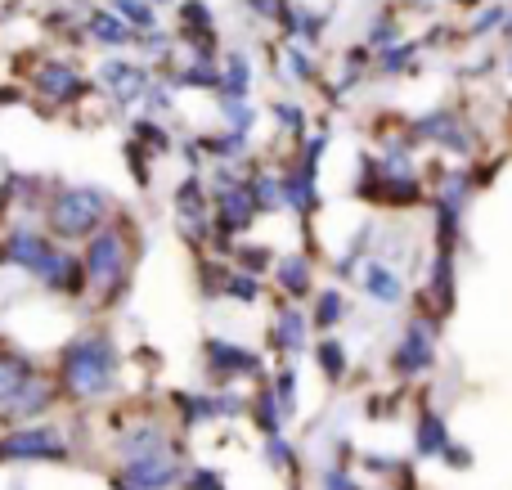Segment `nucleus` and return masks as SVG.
Segmentation results:
<instances>
[{
    "instance_id": "obj_1",
    "label": "nucleus",
    "mask_w": 512,
    "mask_h": 490,
    "mask_svg": "<svg viewBox=\"0 0 512 490\" xmlns=\"http://www.w3.org/2000/svg\"><path fill=\"white\" fill-rule=\"evenodd\" d=\"M117 387V347L108 338H81L59 360V392L72 401H95Z\"/></svg>"
},
{
    "instance_id": "obj_2",
    "label": "nucleus",
    "mask_w": 512,
    "mask_h": 490,
    "mask_svg": "<svg viewBox=\"0 0 512 490\" xmlns=\"http://www.w3.org/2000/svg\"><path fill=\"white\" fill-rule=\"evenodd\" d=\"M108 212H113V198L104 189L95 185L59 189L50 203V230L54 239H86V234H95L108 221Z\"/></svg>"
},
{
    "instance_id": "obj_3",
    "label": "nucleus",
    "mask_w": 512,
    "mask_h": 490,
    "mask_svg": "<svg viewBox=\"0 0 512 490\" xmlns=\"http://www.w3.org/2000/svg\"><path fill=\"white\" fill-rule=\"evenodd\" d=\"M86 284L99 288V293H117L126 279V270H131V239H126L122 225H99L95 234H90V248H86Z\"/></svg>"
},
{
    "instance_id": "obj_4",
    "label": "nucleus",
    "mask_w": 512,
    "mask_h": 490,
    "mask_svg": "<svg viewBox=\"0 0 512 490\" xmlns=\"http://www.w3.org/2000/svg\"><path fill=\"white\" fill-rule=\"evenodd\" d=\"M14 459H68V446L54 428H18L0 437V464H14Z\"/></svg>"
},
{
    "instance_id": "obj_5",
    "label": "nucleus",
    "mask_w": 512,
    "mask_h": 490,
    "mask_svg": "<svg viewBox=\"0 0 512 490\" xmlns=\"http://www.w3.org/2000/svg\"><path fill=\"white\" fill-rule=\"evenodd\" d=\"M32 86H36V95H45L50 104H72V99L86 95V81H81V72L72 68L68 59H45L41 68L32 72Z\"/></svg>"
},
{
    "instance_id": "obj_6",
    "label": "nucleus",
    "mask_w": 512,
    "mask_h": 490,
    "mask_svg": "<svg viewBox=\"0 0 512 490\" xmlns=\"http://www.w3.org/2000/svg\"><path fill=\"white\" fill-rule=\"evenodd\" d=\"M176 477H180V450L176 446H162V450H153V455L126 464V482H135L140 490H167Z\"/></svg>"
},
{
    "instance_id": "obj_7",
    "label": "nucleus",
    "mask_w": 512,
    "mask_h": 490,
    "mask_svg": "<svg viewBox=\"0 0 512 490\" xmlns=\"http://www.w3.org/2000/svg\"><path fill=\"white\" fill-rule=\"evenodd\" d=\"M432 324L427 320H414L405 329V338H400V351H396V374H405V378H414V374H423L427 365L436 360V351H432Z\"/></svg>"
},
{
    "instance_id": "obj_8",
    "label": "nucleus",
    "mask_w": 512,
    "mask_h": 490,
    "mask_svg": "<svg viewBox=\"0 0 512 490\" xmlns=\"http://www.w3.org/2000/svg\"><path fill=\"white\" fill-rule=\"evenodd\" d=\"M54 396H59V387H50V378H27L23 387H18V396L5 405V410H14L18 419H36V414H45L54 405Z\"/></svg>"
},
{
    "instance_id": "obj_9",
    "label": "nucleus",
    "mask_w": 512,
    "mask_h": 490,
    "mask_svg": "<svg viewBox=\"0 0 512 490\" xmlns=\"http://www.w3.org/2000/svg\"><path fill=\"white\" fill-rule=\"evenodd\" d=\"M104 81H108V90H113L117 99H140L144 86H149V77H144L140 63H126V59H108L104 63Z\"/></svg>"
},
{
    "instance_id": "obj_10",
    "label": "nucleus",
    "mask_w": 512,
    "mask_h": 490,
    "mask_svg": "<svg viewBox=\"0 0 512 490\" xmlns=\"http://www.w3.org/2000/svg\"><path fill=\"white\" fill-rule=\"evenodd\" d=\"M32 360L23 356V351H0V405H9L18 396V387L32 378Z\"/></svg>"
},
{
    "instance_id": "obj_11",
    "label": "nucleus",
    "mask_w": 512,
    "mask_h": 490,
    "mask_svg": "<svg viewBox=\"0 0 512 490\" xmlns=\"http://www.w3.org/2000/svg\"><path fill=\"white\" fill-rule=\"evenodd\" d=\"M162 446H171V441H167V432H162L158 423H140V428H131V432H126V437H122V446H117V450H122V459H126V464H135V459L153 455V450H162Z\"/></svg>"
},
{
    "instance_id": "obj_12",
    "label": "nucleus",
    "mask_w": 512,
    "mask_h": 490,
    "mask_svg": "<svg viewBox=\"0 0 512 490\" xmlns=\"http://www.w3.org/2000/svg\"><path fill=\"white\" fill-rule=\"evenodd\" d=\"M86 32L95 36V41H104V45H126L135 36V27L126 23L117 9H95V14H90V23H86Z\"/></svg>"
},
{
    "instance_id": "obj_13",
    "label": "nucleus",
    "mask_w": 512,
    "mask_h": 490,
    "mask_svg": "<svg viewBox=\"0 0 512 490\" xmlns=\"http://www.w3.org/2000/svg\"><path fill=\"white\" fill-rule=\"evenodd\" d=\"M207 360H212L216 374H252L256 369V356H248V351H239L234 342H207Z\"/></svg>"
},
{
    "instance_id": "obj_14",
    "label": "nucleus",
    "mask_w": 512,
    "mask_h": 490,
    "mask_svg": "<svg viewBox=\"0 0 512 490\" xmlns=\"http://www.w3.org/2000/svg\"><path fill=\"white\" fill-rule=\"evenodd\" d=\"M252 194L248 189H225L221 194V225L225 230H243V225L252 221Z\"/></svg>"
},
{
    "instance_id": "obj_15",
    "label": "nucleus",
    "mask_w": 512,
    "mask_h": 490,
    "mask_svg": "<svg viewBox=\"0 0 512 490\" xmlns=\"http://www.w3.org/2000/svg\"><path fill=\"white\" fill-rule=\"evenodd\" d=\"M274 342H279L283 351H301V347H306V315H301V311H279Z\"/></svg>"
},
{
    "instance_id": "obj_16",
    "label": "nucleus",
    "mask_w": 512,
    "mask_h": 490,
    "mask_svg": "<svg viewBox=\"0 0 512 490\" xmlns=\"http://www.w3.org/2000/svg\"><path fill=\"white\" fill-rule=\"evenodd\" d=\"M364 288H369V297H378V302H396L400 297V279L391 275L387 266H378V261L364 266Z\"/></svg>"
},
{
    "instance_id": "obj_17",
    "label": "nucleus",
    "mask_w": 512,
    "mask_h": 490,
    "mask_svg": "<svg viewBox=\"0 0 512 490\" xmlns=\"http://www.w3.org/2000/svg\"><path fill=\"white\" fill-rule=\"evenodd\" d=\"M279 284H283V293H292V297L310 293V261L306 257H283L279 261Z\"/></svg>"
},
{
    "instance_id": "obj_18",
    "label": "nucleus",
    "mask_w": 512,
    "mask_h": 490,
    "mask_svg": "<svg viewBox=\"0 0 512 490\" xmlns=\"http://www.w3.org/2000/svg\"><path fill=\"white\" fill-rule=\"evenodd\" d=\"M445 446H450L445 423L436 419V414H423V423H418V455H441Z\"/></svg>"
},
{
    "instance_id": "obj_19",
    "label": "nucleus",
    "mask_w": 512,
    "mask_h": 490,
    "mask_svg": "<svg viewBox=\"0 0 512 490\" xmlns=\"http://www.w3.org/2000/svg\"><path fill=\"white\" fill-rule=\"evenodd\" d=\"M117 14H122L135 32H149V27L158 23V14H153L149 0H117Z\"/></svg>"
},
{
    "instance_id": "obj_20",
    "label": "nucleus",
    "mask_w": 512,
    "mask_h": 490,
    "mask_svg": "<svg viewBox=\"0 0 512 490\" xmlns=\"http://www.w3.org/2000/svg\"><path fill=\"white\" fill-rule=\"evenodd\" d=\"M248 77H252L248 59H243V54H230V68H225V95L243 99V95H248Z\"/></svg>"
},
{
    "instance_id": "obj_21",
    "label": "nucleus",
    "mask_w": 512,
    "mask_h": 490,
    "mask_svg": "<svg viewBox=\"0 0 512 490\" xmlns=\"http://www.w3.org/2000/svg\"><path fill=\"white\" fill-rule=\"evenodd\" d=\"M319 365H324V374L328 378H342L346 374V351H342V342H319Z\"/></svg>"
},
{
    "instance_id": "obj_22",
    "label": "nucleus",
    "mask_w": 512,
    "mask_h": 490,
    "mask_svg": "<svg viewBox=\"0 0 512 490\" xmlns=\"http://www.w3.org/2000/svg\"><path fill=\"white\" fill-rule=\"evenodd\" d=\"M346 315V302H342V293H324L319 297V315H315V324L319 329H328V324H337Z\"/></svg>"
},
{
    "instance_id": "obj_23",
    "label": "nucleus",
    "mask_w": 512,
    "mask_h": 490,
    "mask_svg": "<svg viewBox=\"0 0 512 490\" xmlns=\"http://www.w3.org/2000/svg\"><path fill=\"white\" fill-rule=\"evenodd\" d=\"M256 423H261L265 437H279V419H274V396L261 392V401H256Z\"/></svg>"
},
{
    "instance_id": "obj_24",
    "label": "nucleus",
    "mask_w": 512,
    "mask_h": 490,
    "mask_svg": "<svg viewBox=\"0 0 512 490\" xmlns=\"http://www.w3.org/2000/svg\"><path fill=\"white\" fill-rule=\"evenodd\" d=\"M189 490H225L221 473H207V468H198L194 477H189Z\"/></svg>"
},
{
    "instance_id": "obj_25",
    "label": "nucleus",
    "mask_w": 512,
    "mask_h": 490,
    "mask_svg": "<svg viewBox=\"0 0 512 490\" xmlns=\"http://www.w3.org/2000/svg\"><path fill=\"white\" fill-rule=\"evenodd\" d=\"M310 68H315V63H310V54L306 50H292V77H310Z\"/></svg>"
},
{
    "instance_id": "obj_26",
    "label": "nucleus",
    "mask_w": 512,
    "mask_h": 490,
    "mask_svg": "<svg viewBox=\"0 0 512 490\" xmlns=\"http://www.w3.org/2000/svg\"><path fill=\"white\" fill-rule=\"evenodd\" d=\"M274 113H279V117H283V122H288V126H292V131H297V135H301V126H306V117H301V113H297V108L279 104V108H274Z\"/></svg>"
},
{
    "instance_id": "obj_27",
    "label": "nucleus",
    "mask_w": 512,
    "mask_h": 490,
    "mask_svg": "<svg viewBox=\"0 0 512 490\" xmlns=\"http://www.w3.org/2000/svg\"><path fill=\"white\" fill-rule=\"evenodd\" d=\"M292 383H297L292 374H279V401H283V410H292Z\"/></svg>"
},
{
    "instance_id": "obj_28",
    "label": "nucleus",
    "mask_w": 512,
    "mask_h": 490,
    "mask_svg": "<svg viewBox=\"0 0 512 490\" xmlns=\"http://www.w3.org/2000/svg\"><path fill=\"white\" fill-rule=\"evenodd\" d=\"M225 288H230L234 297H256V284H252V279H230Z\"/></svg>"
},
{
    "instance_id": "obj_29",
    "label": "nucleus",
    "mask_w": 512,
    "mask_h": 490,
    "mask_svg": "<svg viewBox=\"0 0 512 490\" xmlns=\"http://www.w3.org/2000/svg\"><path fill=\"white\" fill-rule=\"evenodd\" d=\"M499 18H504V14H499V9H490V14H481V18H477V27H472V32H490V27H495Z\"/></svg>"
},
{
    "instance_id": "obj_30",
    "label": "nucleus",
    "mask_w": 512,
    "mask_h": 490,
    "mask_svg": "<svg viewBox=\"0 0 512 490\" xmlns=\"http://www.w3.org/2000/svg\"><path fill=\"white\" fill-rule=\"evenodd\" d=\"M324 490H360L355 482H346V477H328V486Z\"/></svg>"
},
{
    "instance_id": "obj_31",
    "label": "nucleus",
    "mask_w": 512,
    "mask_h": 490,
    "mask_svg": "<svg viewBox=\"0 0 512 490\" xmlns=\"http://www.w3.org/2000/svg\"><path fill=\"white\" fill-rule=\"evenodd\" d=\"M117 490H135V482H117Z\"/></svg>"
},
{
    "instance_id": "obj_32",
    "label": "nucleus",
    "mask_w": 512,
    "mask_h": 490,
    "mask_svg": "<svg viewBox=\"0 0 512 490\" xmlns=\"http://www.w3.org/2000/svg\"><path fill=\"white\" fill-rule=\"evenodd\" d=\"M508 32H512V14H508Z\"/></svg>"
}]
</instances>
